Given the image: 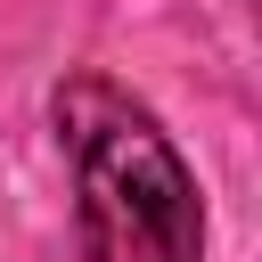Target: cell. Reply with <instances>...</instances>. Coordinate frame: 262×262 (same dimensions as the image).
<instances>
[{
  "label": "cell",
  "instance_id": "1",
  "mask_svg": "<svg viewBox=\"0 0 262 262\" xmlns=\"http://www.w3.org/2000/svg\"><path fill=\"white\" fill-rule=\"evenodd\" d=\"M57 147L74 164V221L90 262H205L196 172L139 98L74 74L57 90Z\"/></svg>",
  "mask_w": 262,
  "mask_h": 262
}]
</instances>
